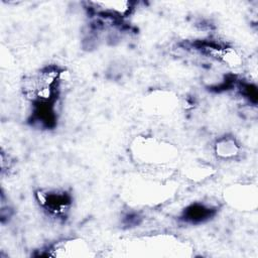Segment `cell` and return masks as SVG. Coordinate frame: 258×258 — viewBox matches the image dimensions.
Masks as SVG:
<instances>
[{
	"instance_id": "cell-5",
	"label": "cell",
	"mask_w": 258,
	"mask_h": 258,
	"mask_svg": "<svg viewBox=\"0 0 258 258\" xmlns=\"http://www.w3.org/2000/svg\"><path fill=\"white\" fill-rule=\"evenodd\" d=\"M216 152L223 158H231L238 154L239 146L233 138H222L216 144Z\"/></svg>"
},
{
	"instance_id": "cell-2",
	"label": "cell",
	"mask_w": 258,
	"mask_h": 258,
	"mask_svg": "<svg viewBox=\"0 0 258 258\" xmlns=\"http://www.w3.org/2000/svg\"><path fill=\"white\" fill-rule=\"evenodd\" d=\"M40 205L54 215H62L71 205V198L66 192H40L38 194Z\"/></svg>"
},
{
	"instance_id": "cell-4",
	"label": "cell",
	"mask_w": 258,
	"mask_h": 258,
	"mask_svg": "<svg viewBox=\"0 0 258 258\" xmlns=\"http://www.w3.org/2000/svg\"><path fill=\"white\" fill-rule=\"evenodd\" d=\"M215 213V210L211 207H207L203 204H194L185 209L182 218L188 223H202L211 218Z\"/></svg>"
},
{
	"instance_id": "cell-3",
	"label": "cell",
	"mask_w": 258,
	"mask_h": 258,
	"mask_svg": "<svg viewBox=\"0 0 258 258\" xmlns=\"http://www.w3.org/2000/svg\"><path fill=\"white\" fill-rule=\"evenodd\" d=\"M95 5L94 8L100 12L102 15H109V16H126L130 13L131 9L133 8L131 3L128 1H105V2H92Z\"/></svg>"
},
{
	"instance_id": "cell-1",
	"label": "cell",
	"mask_w": 258,
	"mask_h": 258,
	"mask_svg": "<svg viewBox=\"0 0 258 258\" xmlns=\"http://www.w3.org/2000/svg\"><path fill=\"white\" fill-rule=\"evenodd\" d=\"M62 72L56 66L43 68L23 81V92L34 104H53Z\"/></svg>"
}]
</instances>
